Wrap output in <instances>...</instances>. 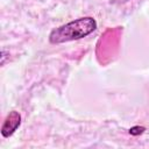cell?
<instances>
[{
  "mask_svg": "<svg viewBox=\"0 0 149 149\" xmlns=\"http://www.w3.org/2000/svg\"><path fill=\"white\" fill-rule=\"evenodd\" d=\"M97 29V21L92 16H85L51 30L49 41L51 44H61L86 37Z\"/></svg>",
  "mask_w": 149,
  "mask_h": 149,
  "instance_id": "obj_1",
  "label": "cell"
},
{
  "mask_svg": "<svg viewBox=\"0 0 149 149\" xmlns=\"http://www.w3.org/2000/svg\"><path fill=\"white\" fill-rule=\"evenodd\" d=\"M21 125V115L19 112L16 111H12L9 112V114L7 115L2 127H1V134L3 137H9L10 135L14 134V132L19 128V126Z\"/></svg>",
  "mask_w": 149,
  "mask_h": 149,
  "instance_id": "obj_2",
  "label": "cell"
},
{
  "mask_svg": "<svg viewBox=\"0 0 149 149\" xmlns=\"http://www.w3.org/2000/svg\"><path fill=\"white\" fill-rule=\"evenodd\" d=\"M143 130H144V127L135 126V127H133V128H130V129H129V133H130L132 135H139V134H142V133H143Z\"/></svg>",
  "mask_w": 149,
  "mask_h": 149,
  "instance_id": "obj_3",
  "label": "cell"
}]
</instances>
